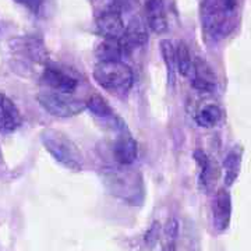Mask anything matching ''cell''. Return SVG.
<instances>
[{"label": "cell", "instance_id": "1", "mask_svg": "<svg viewBox=\"0 0 251 251\" xmlns=\"http://www.w3.org/2000/svg\"><path fill=\"white\" fill-rule=\"evenodd\" d=\"M239 0H201L200 20L205 39L221 41L232 32Z\"/></svg>", "mask_w": 251, "mask_h": 251}, {"label": "cell", "instance_id": "2", "mask_svg": "<svg viewBox=\"0 0 251 251\" xmlns=\"http://www.w3.org/2000/svg\"><path fill=\"white\" fill-rule=\"evenodd\" d=\"M92 78L103 91L113 95H126L133 88L134 73L123 60H98Z\"/></svg>", "mask_w": 251, "mask_h": 251}, {"label": "cell", "instance_id": "3", "mask_svg": "<svg viewBox=\"0 0 251 251\" xmlns=\"http://www.w3.org/2000/svg\"><path fill=\"white\" fill-rule=\"evenodd\" d=\"M42 144L54 161L66 169L80 172L82 169V155L77 145L66 134L48 128L42 133Z\"/></svg>", "mask_w": 251, "mask_h": 251}, {"label": "cell", "instance_id": "4", "mask_svg": "<svg viewBox=\"0 0 251 251\" xmlns=\"http://www.w3.org/2000/svg\"><path fill=\"white\" fill-rule=\"evenodd\" d=\"M38 103L45 109L49 115L54 117L77 116L87 108V100L78 98L73 94L44 91L36 95Z\"/></svg>", "mask_w": 251, "mask_h": 251}, {"label": "cell", "instance_id": "5", "mask_svg": "<svg viewBox=\"0 0 251 251\" xmlns=\"http://www.w3.org/2000/svg\"><path fill=\"white\" fill-rule=\"evenodd\" d=\"M41 81L49 87L50 91H57V92H66V94H73L80 85V78L77 74L70 70L64 69L60 66H49L46 64L44 70L41 73Z\"/></svg>", "mask_w": 251, "mask_h": 251}, {"label": "cell", "instance_id": "6", "mask_svg": "<svg viewBox=\"0 0 251 251\" xmlns=\"http://www.w3.org/2000/svg\"><path fill=\"white\" fill-rule=\"evenodd\" d=\"M11 49L16 52V57L24 63L31 64H45L48 62V52L41 38L24 36L13 41Z\"/></svg>", "mask_w": 251, "mask_h": 251}, {"label": "cell", "instance_id": "7", "mask_svg": "<svg viewBox=\"0 0 251 251\" xmlns=\"http://www.w3.org/2000/svg\"><path fill=\"white\" fill-rule=\"evenodd\" d=\"M95 28L105 39H120L126 31V23L119 6H110L100 11L95 20Z\"/></svg>", "mask_w": 251, "mask_h": 251}, {"label": "cell", "instance_id": "8", "mask_svg": "<svg viewBox=\"0 0 251 251\" xmlns=\"http://www.w3.org/2000/svg\"><path fill=\"white\" fill-rule=\"evenodd\" d=\"M117 131V137L113 143V156L120 166H128L131 163H134L138 155V148L137 143L128 133L127 127L125 125L116 126L115 127Z\"/></svg>", "mask_w": 251, "mask_h": 251}, {"label": "cell", "instance_id": "9", "mask_svg": "<svg viewBox=\"0 0 251 251\" xmlns=\"http://www.w3.org/2000/svg\"><path fill=\"white\" fill-rule=\"evenodd\" d=\"M211 211H212V224L216 232L222 233L227 230L232 218V198L225 188H219L215 193L212 198Z\"/></svg>", "mask_w": 251, "mask_h": 251}, {"label": "cell", "instance_id": "10", "mask_svg": "<svg viewBox=\"0 0 251 251\" xmlns=\"http://www.w3.org/2000/svg\"><path fill=\"white\" fill-rule=\"evenodd\" d=\"M23 125V116L17 105L11 99L0 94V134L10 135Z\"/></svg>", "mask_w": 251, "mask_h": 251}, {"label": "cell", "instance_id": "11", "mask_svg": "<svg viewBox=\"0 0 251 251\" xmlns=\"http://www.w3.org/2000/svg\"><path fill=\"white\" fill-rule=\"evenodd\" d=\"M145 23L153 34L162 35L168 31V14L163 0H144Z\"/></svg>", "mask_w": 251, "mask_h": 251}, {"label": "cell", "instance_id": "12", "mask_svg": "<svg viewBox=\"0 0 251 251\" xmlns=\"http://www.w3.org/2000/svg\"><path fill=\"white\" fill-rule=\"evenodd\" d=\"M188 81L191 87L201 94H211L216 88L215 74L212 72V69L205 62H202L200 57H196L194 74Z\"/></svg>", "mask_w": 251, "mask_h": 251}, {"label": "cell", "instance_id": "13", "mask_svg": "<svg viewBox=\"0 0 251 251\" xmlns=\"http://www.w3.org/2000/svg\"><path fill=\"white\" fill-rule=\"evenodd\" d=\"M120 39L125 44L127 52L131 54L134 49L141 48L147 44V41H148L147 25H144V23L140 18H133L128 23V25H126L125 34Z\"/></svg>", "mask_w": 251, "mask_h": 251}, {"label": "cell", "instance_id": "14", "mask_svg": "<svg viewBox=\"0 0 251 251\" xmlns=\"http://www.w3.org/2000/svg\"><path fill=\"white\" fill-rule=\"evenodd\" d=\"M193 155H194V159L200 168V175H198L200 187H202L204 190H209L214 186L216 176H218L215 165H214L212 159L201 150H197Z\"/></svg>", "mask_w": 251, "mask_h": 251}, {"label": "cell", "instance_id": "15", "mask_svg": "<svg viewBox=\"0 0 251 251\" xmlns=\"http://www.w3.org/2000/svg\"><path fill=\"white\" fill-rule=\"evenodd\" d=\"M95 54L98 60H123V57L130 53L122 39H105L98 45Z\"/></svg>", "mask_w": 251, "mask_h": 251}, {"label": "cell", "instance_id": "16", "mask_svg": "<svg viewBox=\"0 0 251 251\" xmlns=\"http://www.w3.org/2000/svg\"><path fill=\"white\" fill-rule=\"evenodd\" d=\"M176 56H177V73L181 77L190 80L194 74V69H196V57L193 56L186 42H183V41L177 42Z\"/></svg>", "mask_w": 251, "mask_h": 251}, {"label": "cell", "instance_id": "17", "mask_svg": "<svg viewBox=\"0 0 251 251\" xmlns=\"http://www.w3.org/2000/svg\"><path fill=\"white\" fill-rule=\"evenodd\" d=\"M242 168V150L239 147L232 148L224 161V175H225V184L232 186L236 179L239 177Z\"/></svg>", "mask_w": 251, "mask_h": 251}, {"label": "cell", "instance_id": "18", "mask_svg": "<svg viewBox=\"0 0 251 251\" xmlns=\"http://www.w3.org/2000/svg\"><path fill=\"white\" fill-rule=\"evenodd\" d=\"M162 57L166 66L168 72V82L171 87H175L176 82V74H177V56H176V46L172 44L169 39H163L159 44Z\"/></svg>", "mask_w": 251, "mask_h": 251}, {"label": "cell", "instance_id": "19", "mask_svg": "<svg viewBox=\"0 0 251 251\" xmlns=\"http://www.w3.org/2000/svg\"><path fill=\"white\" fill-rule=\"evenodd\" d=\"M222 119V110L218 105H206L198 110L196 115V123L202 128L215 127Z\"/></svg>", "mask_w": 251, "mask_h": 251}, {"label": "cell", "instance_id": "20", "mask_svg": "<svg viewBox=\"0 0 251 251\" xmlns=\"http://www.w3.org/2000/svg\"><path fill=\"white\" fill-rule=\"evenodd\" d=\"M87 108L90 109L95 116L102 117V119H113L115 117L113 109L110 108L108 100L99 94L91 95L87 100Z\"/></svg>", "mask_w": 251, "mask_h": 251}, {"label": "cell", "instance_id": "21", "mask_svg": "<svg viewBox=\"0 0 251 251\" xmlns=\"http://www.w3.org/2000/svg\"><path fill=\"white\" fill-rule=\"evenodd\" d=\"M14 1L21 4V6H24V7H27L28 10L34 11V13H36L38 10L41 9V6L44 3V0H14Z\"/></svg>", "mask_w": 251, "mask_h": 251}, {"label": "cell", "instance_id": "22", "mask_svg": "<svg viewBox=\"0 0 251 251\" xmlns=\"http://www.w3.org/2000/svg\"><path fill=\"white\" fill-rule=\"evenodd\" d=\"M3 162V152H1V148H0V163Z\"/></svg>", "mask_w": 251, "mask_h": 251}, {"label": "cell", "instance_id": "23", "mask_svg": "<svg viewBox=\"0 0 251 251\" xmlns=\"http://www.w3.org/2000/svg\"><path fill=\"white\" fill-rule=\"evenodd\" d=\"M162 251H176V250H172V249H163V247H162Z\"/></svg>", "mask_w": 251, "mask_h": 251}]
</instances>
